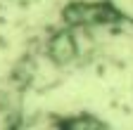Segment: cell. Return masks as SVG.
Segmentation results:
<instances>
[{"label": "cell", "instance_id": "cell-1", "mask_svg": "<svg viewBox=\"0 0 133 130\" xmlns=\"http://www.w3.org/2000/svg\"><path fill=\"white\" fill-rule=\"evenodd\" d=\"M43 57H48L57 69H66L71 64L78 62V50H76V40L69 26H62L52 31L45 43H43Z\"/></svg>", "mask_w": 133, "mask_h": 130}]
</instances>
